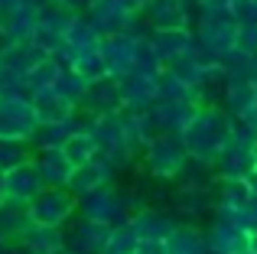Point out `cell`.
<instances>
[{
  "label": "cell",
  "mask_w": 257,
  "mask_h": 254,
  "mask_svg": "<svg viewBox=\"0 0 257 254\" xmlns=\"http://www.w3.org/2000/svg\"><path fill=\"white\" fill-rule=\"evenodd\" d=\"M231 137H234V117L221 104H212V101H202L199 111L192 114V121L182 131L189 157L202 160V163H215Z\"/></svg>",
  "instance_id": "6da1fadb"
},
{
  "label": "cell",
  "mask_w": 257,
  "mask_h": 254,
  "mask_svg": "<svg viewBox=\"0 0 257 254\" xmlns=\"http://www.w3.org/2000/svg\"><path fill=\"white\" fill-rule=\"evenodd\" d=\"M134 209H137L134 196L127 189H120V186H114V183L98 186V189L78 196V215L91 218V222H104V225H111V228L131 222Z\"/></svg>",
  "instance_id": "7a4b0ae2"
},
{
  "label": "cell",
  "mask_w": 257,
  "mask_h": 254,
  "mask_svg": "<svg viewBox=\"0 0 257 254\" xmlns=\"http://www.w3.org/2000/svg\"><path fill=\"white\" fill-rule=\"evenodd\" d=\"M140 157H144V170L150 173L153 179H160V183H173V179L179 176V170L186 166L189 150H186L182 134L160 131L157 137L140 150Z\"/></svg>",
  "instance_id": "3957f363"
},
{
  "label": "cell",
  "mask_w": 257,
  "mask_h": 254,
  "mask_svg": "<svg viewBox=\"0 0 257 254\" xmlns=\"http://www.w3.org/2000/svg\"><path fill=\"white\" fill-rule=\"evenodd\" d=\"M33 225H49V228H65L78 215V196L69 186H43L26 205Z\"/></svg>",
  "instance_id": "277c9868"
},
{
  "label": "cell",
  "mask_w": 257,
  "mask_h": 254,
  "mask_svg": "<svg viewBox=\"0 0 257 254\" xmlns=\"http://www.w3.org/2000/svg\"><path fill=\"white\" fill-rule=\"evenodd\" d=\"M88 134H91L94 147H98V157L107 160L114 170H120V166H127L134 160V147L127 140L124 124H120L117 114H91Z\"/></svg>",
  "instance_id": "5b68a950"
},
{
  "label": "cell",
  "mask_w": 257,
  "mask_h": 254,
  "mask_svg": "<svg viewBox=\"0 0 257 254\" xmlns=\"http://www.w3.org/2000/svg\"><path fill=\"white\" fill-rule=\"evenodd\" d=\"M208 254H251V231L241 225V212L212 209V225L205 228Z\"/></svg>",
  "instance_id": "8992f818"
},
{
  "label": "cell",
  "mask_w": 257,
  "mask_h": 254,
  "mask_svg": "<svg viewBox=\"0 0 257 254\" xmlns=\"http://www.w3.org/2000/svg\"><path fill=\"white\" fill-rule=\"evenodd\" d=\"M39 117L26 91L0 95V140H33Z\"/></svg>",
  "instance_id": "52a82bcc"
},
{
  "label": "cell",
  "mask_w": 257,
  "mask_h": 254,
  "mask_svg": "<svg viewBox=\"0 0 257 254\" xmlns=\"http://www.w3.org/2000/svg\"><path fill=\"white\" fill-rule=\"evenodd\" d=\"M195 46H202L205 52H212L215 59H221L225 52H231L238 46V23L228 10L221 13H202L199 26H195Z\"/></svg>",
  "instance_id": "ba28073f"
},
{
  "label": "cell",
  "mask_w": 257,
  "mask_h": 254,
  "mask_svg": "<svg viewBox=\"0 0 257 254\" xmlns=\"http://www.w3.org/2000/svg\"><path fill=\"white\" fill-rule=\"evenodd\" d=\"M176 225H179V215L160 205H137L131 215V228L137 231L140 241H166Z\"/></svg>",
  "instance_id": "9c48e42d"
},
{
  "label": "cell",
  "mask_w": 257,
  "mask_h": 254,
  "mask_svg": "<svg viewBox=\"0 0 257 254\" xmlns=\"http://www.w3.org/2000/svg\"><path fill=\"white\" fill-rule=\"evenodd\" d=\"M107 238H111V225L91 222V218L75 215L65 225V244L75 254H104Z\"/></svg>",
  "instance_id": "30bf717a"
},
{
  "label": "cell",
  "mask_w": 257,
  "mask_h": 254,
  "mask_svg": "<svg viewBox=\"0 0 257 254\" xmlns=\"http://www.w3.org/2000/svg\"><path fill=\"white\" fill-rule=\"evenodd\" d=\"M157 78H160V72H144V69H131L127 75H120L117 82H120V98H124V108H131V111L153 108V101L160 98Z\"/></svg>",
  "instance_id": "8fae6325"
},
{
  "label": "cell",
  "mask_w": 257,
  "mask_h": 254,
  "mask_svg": "<svg viewBox=\"0 0 257 254\" xmlns=\"http://www.w3.org/2000/svg\"><path fill=\"white\" fill-rule=\"evenodd\" d=\"M43 176H39V170L33 166V160H26V163L13 166V170L4 173V202L10 205H30V199L36 196L39 189H43Z\"/></svg>",
  "instance_id": "7c38bea8"
},
{
  "label": "cell",
  "mask_w": 257,
  "mask_h": 254,
  "mask_svg": "<svg viewBox=\"0 0 257 254\" xmlns=\"http://www.w3.org/2000/svg\"><path fill=\"white\" fill-rule=\"evenodd\" d=\"M140 17L147 20L150 30H186V26H192L189 0H147Z\"/></svg>",
  "instance_id": "4fadbf2b"
},
{
  "label": "cell",
  "mask_w": 257,
  "mask_h": 254,
  "mask_svg": "<svg viewBox=\"0 0 257 254\" xmlns=\"http://www.w3.org/2000/svg\"><path fill=\"white\" fill-rule=\"evenodd\" d=\"M199 104L202 101H195V98H157L150 114H153V121H157L160 131L182 134L186 124L192 121V114L199 111Z\"/></svg>",
  "instance_id": "5bb4252c"
},
{
  "label": "cell",
  "mask_w": 257,
  "mask_h": 254,
  "mask_svg": "<svg viewBox=\"0 0 257 254\" xmlns=\"http://www.w3.org/2000/svg\"><path fill=\"white\" fill-rule=\"evenodd\" d=\"M137 39L140 36H131V33H111V36H101L98 49L104 56V65H107V75L120 78L134 69V49H137Z\"/></svg>",
  "instance_id": "9a60e30c"
},
{
  "label": "cell",
  "mask_w": 257,
  "mask_h": 254,
  "mask_svg": "<svg viewBox=\"0 0 257 254\" xmlns=\"http://www.w3.org/2000/svg\"><path fill=\"white\" fill-rule=\"evenodd\" d=\"M82 108L88 114H120L124 111V98H120V82L114 75L94 78L88 82V91L82 98Z\"/></svg>",
  "instance_id": "2e32d148"
},
{
  "label": "cell",
  "mask_w": 257,
  "mask_h": 254,
  "mask_svg": "<svg viewBox=\"0 0 257 254\" xmlns=\"http://www.w3.org/2000/svg\"><path fill=\"white\" fill-rule=\"evenodd\" d=\"M215 209V186H176L173 189V212L179 218H195L208 215Z\"/></svg>",
  "instance_id": "e0dca14e"
},
{
  "label": "cell",
  "mask_w": 257,
  "mask_h": 254,
  "mask_svg": "<svg viewBox=\"0 0 257 254\" xmlns=\"http://www.w3.org/2000/svg\"><path fill=\"white\" fill-rule=\"evenodd\" d=\"M33 166L39 170L46 186H65L75 170V163L65 157L62 147H33Z\"/></svg>",
  "instance_id": "ac0fdd59"
},
{
  "label": "cell",
  "mask_w": 257,
  "mask_h": 254,
  "mask_svg": "<svg viewBox=\"0 0 257 254\" xmlns=\"http://www.w3.org/2000/svg\"><path fill=\"white\" fill-rule=\"evenodd\" d=\"M85 17L98 30V36H111V33H127V23L134 13H127L120 0H91L85 7Z\"/></svg>",
  "instance_id": "d6986e66"
},
{
  "label": "cell",
  "mask_w": 257,
  "mask_h": 254,
  "mask_svg": "<svg viewBox=\"0 0 257 254\" xmlns=\"http://www.w3.org/2000/svg\"><path fill=\"white\" fill-rule=\"evenodd\" d=\"M114 176H117V170H114V166L107 163V160L94 157V160H88V163L75 166L65 186H69V189L75 192V196H85V192L98 189V186H107V183H114Z\"/></svg>",
  "instance_id": "ffe728a7"
},
{
  "label": "cell",
  "mask_w": 257,
  "mask_h": 254,
  "mask_svg": "<svg viewBox=\"0 0 257 254\" xmlns=\"http://www.w3.org/2000/svg\"><path fill=\"white\" fill-rule=\"evenodd\" d=\"M98 43H101L98 30L88 23L85 13H75V17H72V23L65 26V33H62V49H59V59H62V65H69V59L75 56V52L94 49Z\"/></svg>",
  "instance_id": "44dd1931"
},
{
  "label": "cell",
  "mask_w": 257,
  "mask_h": 254,
  "mask_svg": "<svg viewBox=\"0 0 257 254\" xmlns=\"http://www.w3.org/2000/svg\"><path fill=\"white\" fill-rule=\"evenodd\" d=\"M36 26H39V7L20 4V7H13V10H7L4 13V36H0V46L33 39Z\"/></svg>",
  "instance_id": "7402d4cb"
},
{
  "label": "cell",
  "mask_w": 257,
  "mask_h": 254,
  "mask_svg": "<svg viewBox=\"0 0 257 254\" xmlns=\"http://www.w3.org/2000/svg\"><path fill=\"white\" fill-rule=\"evenodd\" d=\"M147 39H150L153 52H157V59L163 65L170 62V59H176V56H186V52L195 46L192 26H186V30H150Z\"/></svg>",
  "instance_id": "603a6c76"
},
{
  "label": "cell",
  "mask_w": 257,
  "mask_h": 254,
  "mask_svg": "<svg viewBox=\"0 0 257 254\" xmlns=\"http://www.w3.org/2000/svg\"><path fill=\"white\" fill-rule=\"evenodd\" d=\"M221 108L234 117V121H251L254 114V101H257V85L254 82H221Z\"/></svg>",
  "instance_id": "cb8c5ba5"
},
{
  "label": "cell",
  "mask_w": 257,
  "mask_h": 254,
  "mask_svg": "<svg viewBox=\"0 0 257 254\" xmlns=\"http://www.w3.org/2000/svg\"><path fill=\"white\" fill-rule=\"evenodd\" d=\"M117 117H120V124H124V134H127V140H131L134 153L144 150V147L160 134V127H157V121H153V114H150V108H147V111H131V108H124Z\"/></svg>",
  "instance_id": "d4e9b609"
},
{
  "label": "cell",
  "mask_w": 257,
  "mask_h": 254,
  "mask_svg": "<svg viewBox=\"0 0 257 254\" xmlns=\"http://www.w3.org/2000/svg\"><path fill=\"white\" fill-rule=\"evenodd\" d=\"M163 244H166V254H208L205 231L195 222H179Z\"/></svg>",
  "instance_id": "484cf974"
},
{
  "label": "cell",
  "mask_w": 257,
  "mask_h": 254,
  "mask_svg": "<svg viewBox=\"0 0 257 254\" xmlns=\"http://www.w3.org/2000/svg\"><path fill=\"white\" fill-rule=\"evenodd\" d=\"M30 101H33V111H36L39 124H46V121H62V117H69V114H75V111H78L75 104H72L69 98H62L56 88L33 91Z\"/></svg>",
  "instance_id": "4316f807"
},
{
  "label": "cell",
  "mask_w": 257,
  "mask_h": 254,
  "mask_svg": "<svg viewBox=\"0 0 257 254\" xmlns=\"http://www.w3.org/2000/svg\"><path fill=\"white\" fill-rule=\"evenodd\" d=\"M251 199L254 196H251L247 179H234V176H218L215 179V205H218V209L241 212Z\"/></svg>",
  "instance_id": "83f0119b"
},
{
  "label": "cell",
  "mask_w": 257,
  "mask_h": 254,
  "mask_svg": "<svg viewBox=\"0 0 257 254\" xmlns=\"http://www.w3.org/2000/svg\"><path fill=\"white\" fill-rule=\"evenodd\" d=\"M46 52L39 49L36 43H7V46H0V62L7 65V69H13L17 75H23V82H26V72L33 69V65L43 59Z\"/></svg>",
  "instance_id": "f1b7e54d"
},
{
  "label": "cell",
  "mask_w": 257,
  "mask_h": 254,
  "mask_svg": "<svg viewBox=\"0 0 257 254\" xmlns=\"http://www.w3.org/2000/svg\"><path fill=\"white\" fill-rule=\"evenodd\" d=\"M20 238L30 244L33 254H52L56 248H62V244H65V228H49V225H33L30 222Z\"/></svg>",
  "instance_id": "f546056e"
},
{
  "label": "cell",
  "mask_w": 257,
  "mask_h": 254,
  "mask_svg": "<svg viewBox=\"0 0 257 254\" xmlns=\"http://www.w3.org/2000/svg\"><path fill=\"white\" fill-rule=\"evenodd\" d=\"M62 69H65V65H62V59H59V56H43L30 72H26V95L52 88L56 78L62 75Z\"/></svg>",
  "instance_id": "4dcf8cb0"
},
{
  "label": "cell",
  "mask_w": 257,
  "mask_h": 254,
  "mask_svg": "<svg viewBox=\"0 0 257 254\" xmlns=\"http://www.w3.org/2000/svg\"><path fill=\"white\" fill-rule=\"evenodd\" d=\"M69 69H75L82 78H88V82H94V78H104V75H107L104 56H101L98 46H94V49H85V52H75V56L69 59Z\"/></svg>",
  "instance_id": "1f68e13d"
},
{
  "label": "cell",
  "mask_w": 257,
  "mask_h": 254,
  "mask_svg": "<svg viewBox=\"0 0 257 254\" xmlns=\"http://www.w3.org/2000/svg\"><path fill=\"white\" fill-rule=\"evenodd\" d=\"M65 157L72 160L75 166H82L88 163V160H94L98 157V147H94V140H91V134H88V127H82V131H75L69 140H65Z\"/></svg>",
  "instance_id": "d6a6232c"
},
{
  "label": "cell",
  "mask_w": 257,
  "mask_h": 254,
  "mask_svg": "<svg viewBox=\"0 0 257 254\" xmlns=\"http://www.w3.org/2000/svg\"><path fill=\"white\" fill-rule=\"evenodd\" d=\"M52 88H56L62 98H69L75 108H82V98H85V91H88V78H82L75 69H69V65H65L62 75L56 78V85H52Z\"/></svg>",
  "instance_id": "836d02e7"
},
{
  "label": "cell",
  "mask_w": 257,
  "mask_h": 254,
  "mask_svg": "<svg viewBox=\"0 0 257 254\" xmlns=\"http://www.w3.org/2000/svg\"><path fill=\"white\" fill-rule=\"evenodd\" d=\"M33 160V140H0V170H13V166Z\"/></svg>",
  "instance_id": "e575fe53"
},
{
  "label": "cell",
  "mask_w": 257,
  "mask_h": 254,
  "mask_svg": "<svg viewBox=\"0 0 257 254\" xmlns=\"http://www.w3.org/2000/svg\"><path fill=\"white\" fill-rule=\"evenodd\" d=\"M137 248H140L137 231L131 228V222H124V225H114L111 228V238H107L104 254H137Z\"/></svg>",
  "instance_id": "d590c367"
},
{
  "label": "cell",
  "mask_w": 257,
  "mask_h": 254,
  "mask_svg": "<svg viewBox=\"0 0 257 254\" xmlns=\"http://www.w3.org/2000/svg\"><path fill=\"white\" fill-rule=\"evenodd\" d=\"M13 91H26V82L23 75H17L13 69H7L0 62V95H13Z\"/></svg>",
  "instance_id": "8d00e7d4"
},
{
  "label": "cell",
  "mask_w": 257,
  "mask_h": 254,
  "mask_svg": "<svg viewBox=\"0 0 257 254\" xmlns=\"http://www.w3.org/2000/svg\"><path fill=\"white\" fill-rule=\"evenodd\" d=\"M137 254H166V244L163 241H140Z\"/></svg>",
  "instance_id": "74e56055"
},
{
  "label": "cell",
  "mask_w": 257,
  "mask_h": 254,
  "mask_svg": "<svg viewBox=\"0 0 257 254\" xmlns=\"http://www.w3.org/2000/svg\"><path fill=\"white\" fill-rule=\"evenodd\" d=\"M62 7H69V10H75V13H85V7L91 4V0H59Z\"/></svg>",
  "instance_id": "f35d334b"
},
{
  "label": "cell",
  "mask_w": 257,
  "mask_h": 254,
  "mask_svg": "<svg viewBox=\"0 0 257 254\" xmlns=\"http://www.w3.org/2000/svg\"><path fill=\"white\" fill-rule=\"evenodd\" d=\"M144 4H147V0H120V7H124L127 13H140V10H144Z\"/></svg>",
  "instance_id": "ab89813d"
},
{
  "label": "cell",
  "mask_w": 257,
  "mask_h": 254,
  "mask_svg": "<svg viewBox=\"0 0 257 254\" xmlns=\"http://www.w3.org/2000/svg\"><path fill=\"white\" fill-rule=\"evenodd\" d=\"M244 179H247V186H251V196L257 199V166H254V170H251V173H247V176H244Z\"/></svg>",
  "instance_id": "60d3db41"
},
{
  "label": "cell",
  "mask_w": 257,
  "mask_h": 254,
  "mask_svg": "<svg viewBox=\"0 0 257 254\" xmlns=\"http://www.w3.org/2000/svg\"><path fill=\"white\" fill-rule=\"evenodd\" d=\"M52 254H75V251H72L69 244H62V248H56V251H52Z\"/></svg>",
  "instance_id": "b9f144b4"
},
{
  "label": "cell",
  "mask_w": 257,
  "mask_h": 254,
  "mask_svg": "<svg viewBox=\"0 0 257 254\" xmlns=\"http://www.w3.org/2000/svg\"><path fill=\"white\" fill-rule=\"evenodd\" d=\"M251 254H257V231H251Z\"/></svg>",
  "instance_id": "7bdbcfd3"
},
{
  "label": "cell",
  "mask_w": 257,
  "mask_h": 254,
  "mask_svg": "<svg viewBox=\"0 0 257 254\" xmlns=\"http://www.w3.org/2000/svg\"><path fill=\"white\" fill-rule=\"evenodd\" d=\"M0 202H4V170H0Z\"/></svg>",
  "instance_id": "ee69618b"
},
{
  "label": "cell",
  "mask_w": 257,
  "mask_h": 254,
  "mask_svg": "<svg viewBox=\"0 0 257 254\" xmlns=\"http://www.w3.org/2000/svg\"><path fill=\"white\" fill-rule=\"evenodd\" d=\"M0 36H4V13H0Z\"/></svg>",
  "instance_id": "f6af8a7d"
},
{
  "label": "cell",
  "mask_w": 257,
  "mask_h": 254,
  "mask_svg": "<svg viewBox=\"0 0 257 254\" xmlns=\"http://www.w3.org/2000/svg\"><path fill=\"white\" fill-rule=\"evenodd\" d=\"M254 4H257V0H254Z\"/></svg>",
  "instance_id": "bcb514c9"
}]
</instances>
